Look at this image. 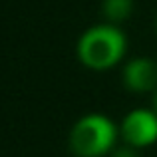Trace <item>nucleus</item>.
Segmentation results:
<instances>
[{
	"instance_id": "obj_1",
	"label": "nucleus",
	"mask_w": 157,
	"mask_h": 157,
	"mask_svg": "<svg viewBox=\"0 0 157 157\" xmlns=\"http://www.w3.org/2000/svg\"><path fill=\"white\" fill-rule=\"evenodd\" d=\"M127 54V38L117 24L104 22L86 28L76 44V56L88 70L105 72L121 64Z\"/></svg>"
},
{
	"instance_id": "obj_2",
	"label": "nucleus",
	"mask_w": 157,
	"mask_h": 157,
	"mask_svg": "<svg viewBox=\"0 0 157 157\" xmlns=\"http://www.w3.org/2000/svg\"><path fill=\"white\" fill-rule=\"evenodd\" d=\"M119 123L105 113H86L70 129V151L76 157H105L117 147Z\"/></svg>"
},
{
	"instance_id": "obj_3",
	"label": "nucleus",
	"mask_w": 157,
	"mask_h": 157,
	"mask_svg": "<svg viewBox=\"0 0 157 157\" xmlns=\"http://www.w3.org/2000/svg\"><path fill=\"white\" fill-rule=\"evenodd\" d=\"M119 137L123 143L143 149L157 143V111L147 107H135L127 111L119 121Z\"/></svg>"
},
{
	"instance_id": "obj_4",
	"label": "nucleus",
	"mask_w": 157,
	"mask_h": 157,
	"mask_svg": "<svg viewBox=\"0 0 157 157\" xmlns=\"http://www.w3.org/2000/svg\"><path fill=\"white\" fill-rule=\"evenodd\" d=\"M121 82L125 90L133 94H145L157 90V62L145 56H135L123 64Z\"/></svg>"
},
{
	"instance_id": "obj_5",
	"label": "nucleus",
	"mask_w": 157,
	"mask_h": 157,
	"mask_svg": "<svg viewBox=\"0 0 157 157\" xmlns=\"http://www.w3.org/2000/svg\"><path fill=\"white\" fill-rule=\"evenodd\" d=\"M101 10L107 22L111 24H121L133 12V0H104Z\"/></svg>"
},
{
	"instance_id": "obj_6",
	"label": "nucleus",
	"mask_w": 157,
	"mask_h": 157,
	"mask_svg": "<svg viewBox=\"0 0 157 157\" xmlns=\"http://www.w3.org/2000/svg\"><path fill=\"white\" fill-rule=\"evenodd\" d=\"M109 157H139V155H137V149H135V147L123 143L121 147H115Z\"/></svg>"
},
{
	"instance_id": "obj_7",
	"label": "nucleus",
	"mask_w": 157,
	"mask_h": 157,
	"mask_svg": "<svg viewBox=\"0 0 157 157\" xmlns=\"http://www.w3.org/2000/svg\"><path fill=\"white\" fill-rule=\"evenodd\" d=\"M153 109L157 111V90H155V98H153Z\"/></svg>"
},
{
	"instance_id": "obj_8",
	"label": "nucleus",
	"mask_w": 157,
	"mask_h": 157,
	"mask_svg": "<svg viewBox=\"0 0 157 157\" xmlns=\"http://www.w3.org/2000/svg\"><path fill=\"white\" fill-rule=\"evenodd\" d=\"M155 28H157V20H155Z\"/></svg>"
}]
</instances>
